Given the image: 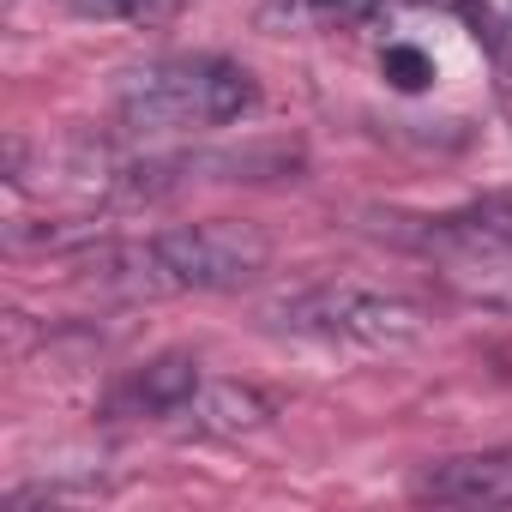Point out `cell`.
Returning <instances> with one entry per match:
<instances>
[{
    "label": "cell",
    "instance_id": "cell-1",
    "mask_svg": "<svg viewBox=\"0 0 512 512\" xmlns=\"http://www.w3.org/2000/svg\"><path fill=\"white\" fill-rule=\"evenodd\" d=\"M103 284L133 290V296H217L241 290L272 266V241L253 223H175L145 241H97L85 247Z\"/></svg>",
    "mask_w": 512,
    "mask_h": 512
},
{
    "label": "cell",
    "instance_id": "cell-2",
    "mask_svg": "<svg viewBox=\"0 0 512 512\" xmlns=\"http://www.w3.org/2000/svg\"><path fill=\"white\" fill-rule=\"evenodd\" d=\"M260 103L247 67L223 55H163L115 85V115L133 133H199V127H229Z\"/></svg>",
    "mask_w": 512,
    "mask_h": 512
},
{
    "label": "cell",
    "instance_id": "cell-3",
    "mask_svg": "<svg viewBox=\"0 0 512 512\" xmlns=\"http://www.w3.org/2000/svg\"><path fill=\"white\" fill-rule=\"evenodd\" d=\"M266 320L290 338H308L326 350H356V356H392L428 332L422 302L392 296V290H362V284H308V290L272 302Z\"/></svg>",
    "mask_w": 512,
    "mask_h": 512
},
{
    "label": "cell",
    "instance_id": "cell-4",
    "mask_svg": "<svg viewBox=\"0 0 512 512\" xmlns=\"http://www.w3.org/2000/svg\"><path fill=\"white\" fill-rule=\"evenodd\" d=\"M404 247L434 253L452 266H494L512 260V193H482L458 211H434V217H410L404 229H392Z\"/></svg>",
    "mask_w": 512,
    "mask_h": 512
},
{
    "label": "cell",
    "instance_id": "cell-5",
    "mask_svg": "<svg viewBox=\"0 0 512 512\" xmlns=\"http://www.w3.org/2000/svg\"><path fill=\"white\" fill-rule=\"evenodd\" d=\"M278 422V398L247 380H199L193 398L175 410V428L193 440H241Z\"/></svg>",
    "mask_w": 512,
    "mask_h": 512
},
{
    "label": "cell",
    "instance_id": "cell-6",
    "mask_svg": "<svg viewBox=\"0 0 512 512\" xmlns=\"http://www.w3.org/2000/svg\"><path fill=\"white\" fill-rule=\"evenodd\" d=\"M416 500L440 506H512V446L494 452H458L428 470H416Z\"/></svg>",
    "mask_w": 512,
    "mask_h": 512
},
{
    "label": "cell",
    "instance_id": "cell-7",
    "mask_svg": "<svg viewBox=\"0 0 512 512\" xmlns=\"http://www.w3.org/2000/svg\"><path fill=\"white\" fill-rule=\"evenodd\" d=\"M199 380H205L199 362L181 356V350H169V356H151V362L127 368V374L115 380V392L103 398V410H109V416H175V410L193 398Z\"/></svg>",
    "mask_w": 512,
    "mask_h": 512
},
{
    "label": "cell",
    "instance_id": "cell-8",
    "mask_svg": "<svg viewBox=\"0 0 512 512\" xmlns=\"http://www.w3.org/2000/svg\"><path fill=\"white\" fill-rule=\"evenodd\" d=\"M380 13V0H272L266 19L290 25V31H350L362 19Z\"/></svg>",
    "mask_w": 512,
    "mask_h": 512
},
{
    "label": "cell",
    "instance_id": "cell-9",
    "mask_svg": "<svg viewBox=\"0 0 512 512\" xmlns=\"http://www.w3.org/2000/svg\"><path fill=\"white\" fill-rule=\"evenodd\" d=\"M73 7L85 13V19H121V25H157V19H169L181 0H73Z\"/></svg>",
    "mask_w": 512,
    "mask_h": 512
},
{
    "label": "cell",
    "instance_id": "cell-10",
    "mask_svg": "<svg viewBox=\"0 0 512 512\" xmlns=\"http://www.w3.org/2000/svg\"><path fill=\"white\" fill-rule=\"evenodd\" d=\"M380 73H386L398 91H422V85L434 79V61H428L422 49H410V43H386V55H380Z\"/></svg>",
    "mask_w": 512,
    "mask_h": 512
},
{
    "label": "cell",
    "instance_id": "cell-11",
    "mask_svg": "<svg viewBox=\"0 0 512 512\" xmlns=\"http://www.w3.org/2000/svg\"><path fill=\"white\" fill-rule=\"evenodd\" d=\"M506 302H512V296H506Z\"/></svg>",
    "mask_w": 512,
    "mask_h": 512
}]
</instances>
